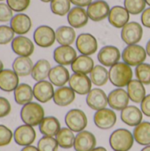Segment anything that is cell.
Here are the masks:
<instances>
[{"instance_id":"cell-40","label":"cell","mask_w":150,"mask_h":151,"mask_svg":"<svg viewBox=\"0 0 150 151\" xmlns=\"http://www.w3.org/2000/svg\"><path fill=\"white\" fill-rule=\"evenodd\" d=\"M135 77L144 85H150V64L142 63L135 67Z\"/></svg>"},{"instance_id":"cell-24","label":"cell","mask_w":150,"mask_h":151,"mask_svg":"<svg viewBox=\"0 0 150 151\" xmlns=\"http://www.w3.org/2000/svg\"><path fill=\"white\" fill-rule=\"evenodd\" d=\"M19 75L12 69H3L0 72V89L4 92H12L19 84Z\"/></svg>"},{"instance_id":"cell-50","label":"cell","mask_w":150,"mask_h":151,"mask_svg":"<svg viewBox=\"0 0 150 151\" xmlns=\"http://www.w3.org/2000/svg\"><path fill=\"white\" fill-rule=\"evenodd\" d=\"M146 51H147V54H148V56L150 58V40L148 41V42H147V45H146Z\"/></svg>"},{"instance_id":"cell-42","label":"cell","mask_w":150,"mask_h":151,"mask_svg":"<svg viewBox=\"0 0 150 151\" xmlns=\"http://www.w3.org/2000/svg\"><path fill=\"white\" fill-rule=\"evenodd\" d=\"M30 2L31 0H6L7 4L17 13L26 11L30 5Z\"/></svg>"},{"instance_id":"cell-43","label":"cell","mask_w":150,"mask_h":151,"mask_svg":"<svg viewBox=\"0 0 150 151\" xmlns=\"http://www.w3.org/2000/svg\"><path fill=\"white\" fill-rule=\"evenodd\" d=\"M13 139V133L4 125H0V147L9 145Z\"/></svg>"},{"instance_id":"cell-17","label":"cell","mask_w":150,"mask_h":151,"mask_svg":"<svg viewBox=\"0 0 150 151\" xmlns=\"http://www.w3.org/2000/svg\"><path fill=\"white\" fill-rule=\"evenodd\" d=\"M76 50L72 45H60L54 50L53 58L57 65H70L77 58Z\"/></svg>"},{"instance_id":"cell-22","label":"cell","mask_w":150,"mask_h":151,"mask_svg":"<svg viewBox=\"0 0 150 151\" xmlns=\"http://www.w3.org/2000/svg\"><path fill=\"white\" fill-rule=\"evenodd\" d=\"M120 119L122 122L129 127H135L143 120V113L140 108L134 105H128L121 111Z\"/></svg>"},{"instance_id":"cell-52","label":"cell","mask_w":150,"mask_h":151,"mask_svg":"<svg viewBox=\"0 0 150 151\" xmlns=\"http://www.w3.org/2000/svg\"><path fill=\"white\" fill-rule=\"evenodd\" d=\"M141 151H150V145H149V146H145Z\"/></svg>"},{"instance_id":"cell-26","label":"cell","mask_w":150,"mask_h":151,"mask_svg":"<svg viewBox=\"0 0 150 151\" xmlns=\"http://www.w3.org/2000/svg\"><path fill=\"white\" fill-rule=\"evenodd\" d=\"M71 75L68 69L65 65H57L51 68L49 73V81L55 87H63L69 82Z\"/></svg>"},{"instance_id":"cell-33","label":"cell","mask_w":150,"mask_h":151,"mask_svg":"<svg viewBox=\"0 0 150 151\" xmlns=\"http://www.w3.org/2000/svg\"><path fill=\"white\" fill-rule=\"evenodd\" d=\"M76 38V32L71 26H61L56 30V41L60 45H72Z\"/></svg>"},{"instance_id":"cell-27","label":"cell","mask_w":150,"mask_h":151,"mask_svg":"<svg viewBox=\"0 0 150 151\" xmlns=\"http://www.w3.org/2000/svg\"><path fill=\"white\" fill-rule=\"evenodd\" d=\"M95 67L94 59L90 56L87 55H80L72 63L71 68L73 73H80V74H89L93 68Z\"/></svg>"},{"instance_id":"cell-16","label":"cell","mask_w":150,"mask_h":151,"mask_svg":"<svg viewBox=\"0 0 150 151\" xmlns=\"http://www.w3.org/2000/svg\"><path fill=\"white\" fill-rule=\"evenodd\" d=\"M34 97L41 104H46L53 99L54 87L53 84L49 81H37L33 87Z\"/></svg>"},{"instance_id":"cell-23","label":"cell","mask_w":150,"mask_h":151,"mask_svg":"<svg viewBox=\"0 0 150 151\" xmlns=\"http://www.w3.org/2000/svg\"><path fill=\"white\" fill-rule=\"evenodd\" d=\"M88 15L86 9L80 6H74L71 8L67 14V21L69 25L73 28L84 27L88 22Z\"/></svg>"},{"instance_id":"cell-32","label":"cell","mask_w":150,"mask_h":151,"mask_svg":"<svg viewBox=\"0 0 150 151\" xmlns=\"http://www.w3.org/2000/svg\"><path fill=\"white\" fill-rule=\"evenodd\" d=\"M135 142L141 146L150 145V122L142 121L136 126L133 132Z\"/></svg>"},{"instance_id":"cell-28","label":"cell","mask_w":150,"mask_h":151,"mask_svg":"<svg viewBox=\"0 0 150 151\" xmlns=\"http://www.w3.org/2000/svg\"><path fill=\"white\" fill-rule=\"evenodd\" d=\"M61 129L59 120L53 116L45 117L39 125V131L43 136L56 137Z\"/></svg>"},{"instance_id":"cell-39","label":"cell","mask_w":150,"mask_h":151,"mask_svg":"<svg viewBox=\"0 0 150 151\" xmlns=\"http://www.w3.org/2000/svg\"><path fill=\"white\" fill-rule=\"evenodd\" d=\"M58 147L57 139L51 136H42L37 142L39 151H57Z\"/></svg>"},{"instance_id":"cell-36","label":"cell","mask_w":150,"mask_h":151,"mask_svg":"<svg viewBox=\"0 0 150 151\" xmlns=\"http://www.w3.org/2000/svg\"><path fill=\"white\" fill-rule=\"evenodd\" d=\"M56 139L60 148L65 150H69L73 148L75 135L74 132H72L70 128L63 127L56 135Z\"/></svg>"},{"instance_id":"cell-5","label":"cell","mask_w":150,"mask_h":151,"mask_svg":"<svg viewBox=\"0 0 150 151\" xmlns=\"http://www.w3.org/2000/svg\"><path fill=\"white\" fill-rule=\"evenodd\" d=\"M65 122L68 128L74 133H80L86 129L88 126V117L80 109L70 110L65 117Z\"/></svg>"},{"instance_id":"cell-4","label":"cell","mask_w":150,"mask_h":151,"mask_svg":"<svg viewBox=\"0 0 150 151\" xmlns=\"http://www.w3.org/2000/svg\"><path fill=\"white\" fill-rule=\"evenodd\" d=\"M146 49L140 44L127 45L122 51L121 58L123 62L126 63L130 66H137L145 62L147 58Z\"/></svg>"},{"instance_id":"cell-56","label":"cell","mask_w":150,"mask_h":151,"mask_svg":"<svg viewBox=\"0 0 150 151\" xmlns=\"http://www.w3.org/2000/svg\"><path fill=\"white\" fill-rule=\"evenodd\" d=\"M2 1H4V0H0V2H2Z\"/></svg>"},{"instance_id":"cell-9","label":"cell","mask_w":150,"mask_h":151,"mask_svg":"<svg viewBox=\"0 0 150 151\" xmlns=\"http://www.w3.org/2000/svg\"><path fill=\"white\" fill-rule=\"evenodd\" d=\"M94 123L99 129H111L117 123V114L112 109H101L95 111L94 115Z\"/></svg>"},{"instance_id":"cell-10","label":"cell","mask_w":150,"mask_h":151,"mask_svg":"<svg viewBox=\"0 0 150 151\" xmlns=\"http://www.w3.org/2000/svg\"><path fill=\"white\" fill-rule=\"evenodd\" d=\"M121 58V52L119 49L113 45L103 46L97 54L99 63L105 67H111L118 63Z\"/></svg>"},{"instance_id":"cell-45","label":"cell","mask_w":150,"mask_h":151,"mask_svg":"<svg viewBox=\"0 0 150 151\" xmlns=\"http://www.w3.org/2000/svg\"><path fill=\"white\" fill-rule=\"evenodd\" d=\"M11 106L8 99L0 96V119L8 116L11 113Z\"/></svg>"},{"instance_id":"cell-41","label":"cell","mask_w":150,"mask_h":151,"mask_svg":"<svg viewBox=\"0 0 150 151\" xmlns=\"http://www.w3.org/2000/svg\"><path fill=\"white\" fill-rule=\"evenodd\" d=\"M15 33L10 26L1 25L0 26V45H5L12 42L14 39Z\"/></svg>"},{"instance_id":"cell-11","label":"cell","mask_w":150,"mask_h":151,"mask_svg":"<svg viewBox=\"0 0 150 151\" xmlns=\"http://www.w3.org/2000/svg\"><path fill=\"white\" fill-rule=\"evenodd\" d=\"M36 138V133L34 127L24 124L18 127L13 133V140L15 143L21 147L32 145Z\"/></svg>"},{"instance_id":"cell-7","label":"cell","mask_w":150,"mask_h":151,"mask_svg":"<svg viewBox=\"0 0 150 151\" xmlns=\"http://www.w3.org/2000/svg\"><path fill=\"white\" fill-rule=\"evenodd\" d=\"M34 43L41 48L51 47L56 42V30L47 25H42L35 28L33 34Z\"/></svg>"},{"instance_id":"cell-55","label":"cell","mask_w":150,"mask_h":151,"mask_svg":"<svg viewBox=\"0 0 150 151\" xmlns=\"http://www.w3.org/2000/svg\"><path fill=\"white\" fill-rule=\"evenodd\" d=\"M146 3L149 6H150V0H146Z\"/></svg>"},{"instance_id":"cell-6","label":"cell","mask_w":150,"mask_h":151,"mask_svg":"<svg viewBox=\"0 0 150 151\" xmlns=\"http://www.w3.org/2000/svg\"><path fill=\"white\" fill-rule=\"evenodd\" d=\"M121 39L127 44H138L143 36V27L142 25L136 21H129L121 29Z\"/></svg>"},{"instance_id":"cell-38","label":"cell","mask_w":150,"mask_h":151,"mask_svg":"<svg viewBox=\"0 0 150 151\" xmlns=\"http://www.w3.org/2000/svg\"><path fill=\"white\" fill-rule=\"evenodd\" d=\"M146 0H124V6L130 14L138 15L146 9Z\"/></svg>"},{"instance_id":"cell-51","label":"cell","mask_w":150,"mask_h":151,"mask_svg":"<svg viewBox=\"0 0 150 151\" xmlns=\"http://www.w3.org/2000/svg\"><path fill=\"white\" fill-rule=\"evenodd\" d=\"M91 151H107V150L104 147H95L93 150Z\"/></svg>"},{"instance_id":"cell-19","label":"cell","mask_w":150,"mask_h":151,"mask_svg":"<svg viewBox=\"0 0 150 151\" xmlns=\"http://www.w3.org/2000/svg\"><path fill=\"white\" fill-rule=\"evenodd\" d=\"M86 103L90 109L96 111L107 107L108 96L103 89L99 88H92L90 92L87 95Z\"/></svg>"},{"instance_id":"cell-46","label":"cell","mask_w":150,"mask_h":151,"mask_svg":"<svg viewBox=\"0 0 150 151\" xmlns=\"http://www.w3.org/2000/svg\"><path fill=\"white\" fill-rule=\"evenodd\" d=\"M141 110L143 115L150 118V94L147 95L141 103Z\"/></svg>"},{"instance_id":"cell-20","label":"cell","mask_w":150,"mask_h":151,"mask_svg":"<svg viewBox=\"0 0 150 151\" xmlns=\"http://www.w3.org/2000/svg\"><path fill=\"white\" fill-rule=\"evenodd\" d=\"M129 19L130 13L125 8V6L115 5L111 8L108 20L112 27L116 28H122L129 22Z\"/></svg>"},{"instance_id":"cell-14","label":"cell","mask_w":150,"mask_h":151,"mask_svg":"<svg viewBox=\"0 0 150 151\" xmlns=\"http://www.w3.org/2000/svg\"><path fill=\"white\" fill-rule=\"evenodd\" d=\"M110 11L111 7L105 0L93 1L87 9L89 19L95 22H99L108 18Z\"/></svg>"},{"instance_id":"cell-21","label":"cell","mask_w":150,"mask_h":151,"mask_svg":"<svg viewBox=\"0 0 150 151\" xmlns=\"http://www.w3.org/2000/svg\"><path fill=\"white\" fill-rule=\"evenodd\" d=\"M10 27L18 35H24L31 30L32 20L27 14L18 12L11 18L10 21Z\"/></svg>"},{"instance_id":"cell-12","label":"cell","mask_w":150,"mask_h":151,"mask_svg":"<svg viewBox=\"0 0 150 151\" xmlns=\"http://www.w3.org/2000/svg\"><path fill=\"white\" fill-rule=\"evenodd\" d=\"M69 87L78 95L86 96L92 89V81L87 74L73 73L69 79Z\"/></svg>"},{"instance_id":"cell-53","label":"cell","mask_w":150,"mask_h":151,"mask_svg":"<svg viewBox=\"0 0 150 151\" xmlns=\"http://www.w3.org/2000/svg\"><path fill=\"white\" fill-rule=\"evenodd\" d=\"M4 69V64H3V62H2V60L0 59V72L2 71Z\"/></svg>"},{"instance_id":"cell-29","label":"cell","mask_w":150,"mask_h":151,"mask_svg":"<svg viewBox=\"0 0 150 151\" xmlns=\"http://www.w3.org/2000/svg\"><path fill=\"white\" fill-rule=\"evenodd\" d=\"M14 101L19 105H25L33 101L34 92L33 88L27 83H20L13 91Z\"/></svg>"},{"instance_id":"cell-30","label":"cell","mask_w":150,"mask_h":151,"mask_svg":"<svg viewBox=\"0 0 150 151\" xmlns=\"http://www.w3.org/2000/svg\"><path fill=\"white\" fill-rule=\"evenodd\" d=\"M34 63L29 57H20L18 56L12 62V70L19 76L26 77L31 75Z\"/></svg>"},{"instance_id":"cell-3","label":"cell","mask_w":150,"mask_h":151,"mask_svg":"<svg viewBox=\"0 0 150 151\" xmlns=\"http://www.w3.org/2000/svg\"><path fill=\"white\" fill-rule=\"evenodd\" d=\"M134 138L133 133L126 128H118L111 133L109 143L114 151H129L133 146Z\"/></svg>"},{"instance_id":"cell-34","label":"cell","mask_w":150,"mask_h":151,"mask_svg":"<svg viewBox=\"0 0 150 151\" xmlns=\"http://www.w3.org/2000/svg\"><path fill=\"white\" fill-rule=\"evenodd\" d=\"M51 65L49 60L47 59H39L33 67L31 76L33 80H34L36 82L44 81L49 77V73L51 70Z\"/></svg>"},{"instance_id":"cell-49","label":"cell","mask_w":150,"mask_h":151,"mask_svg":"<svg viewBox=\"0 0 150 151\" xmlns=\"http://www.w3.org/2000/svg\"><path fill=\"white\" fill-rule=\"evenodd\" d=\"M20 151H39V150L37 149V147H34L33 145H29V146L23 147V149Z\"/></svg>"},{"instance_id":"cell-2","label":"cell","mask_w":150,"mask_h":151,"mask_svg":"<svg viewBox=\"0 0 150 151\" xmlns=\"http://www.w3.org/2000/svg\"><path fill=\"white\" fill-rule=\"evenodd\" d=\"M44 118V109L38 103L30 102L23 105L20 110V119L22 122L31 127L39 126Z\"/></svg>"},{"instance_id":"cell-31","label":"cell","mask_w":150,"mask_h":151,"mask_svg":"<svg viewBox=\"0 0 150 151\" xmlns=\"http://www.w3.org/2000/svg\"><path fill=\"white\" fill-rule=\"evenodd\" d=\"M145 85L141 83L140 81L132 80L128 85L126 86L127 93L130 98V101L135 103V104H141L142 100L145 98L146 95V88L144 87Z\"/></svg>"},{"instance_id":"cell-1","label":"cell","mask_w":150,"mask_h":151,"mask_svg":"<svg viewBox=\"0 0 150 151\" xmlns=\"http://www.w3.org/2000/svg\"><path fill=\"white\" fill-rule=\"evenodd\" d=\"M133 72L132 66L125 62H118L110 67L109 81L117 88H125L133 80Z\"/></svg>"},{"instance_id":"cell-44","label":"cell","mask_w":150,"mask_h":151,"mask_svg":"<svg viewBox=\"0 0 150 151\" xmlns=\"http://www.w3.org/2000/svg\"><path fill=\"white\" fill-rule=\"evenodd\" d=\"M13 17V11L7 3L0 2V22H10Z\"/></svg>"},{"instance_id":"cell-37","label":"cell","mask_w":150,"mask_h":151,"mask_svg":"<svg viewBox=\"0 0 150 151\" xmlns=\"http://www.w3.org/2000/svg\"><path fill=\"white\" fill-rule=\"evenodd\" d=\"M71 0H52L50 2V10L52 13L57 16L67 15L71 10Z\"/></svg>"},{"instance_id":"cell-54","label":"cell","mask_w":150,"mask_h":151,"mask_svg":"<svg viewBox=\"0 0 150 151\" xmlns=\"http://www.w3.org/2000/svg\"><path fill=\"white\" fill-rule=\"evenodd\" d=\"M40 1H42V3H50L52 0H40Z\"/></svg>"},{"instance_id":"cell-25","label":"cell","mask_w":150,"mask_h":151,"mask_svg":"<svg viewBox=\"0 0 150 151\" xmlns=\"http://www.w3.org/2000/svg\"><path fill=\"white\" fill-rule=\"evenodd\" d=\"M75 92L66 86L57 88L53 96V102L59 107H66L72 104L75 100Z\"/></svg>"},{"instance_id":"cell-48","label":"cell","mask_w":150,"mask_h":151,"mask_svg":"<svg viewBox=\"0 0 150 151\" xmlns=\"http://www.w3.org/2000/svg\"><path fill=\"white\" fill-rule=\"evenodd\" d=\"M93 0H71V3L74 4L75 6H80V7H88Z\"/></svg>"},{"instance_id":"cell-47","label":"cell","mask_w":150,"mask_h":151,"mask_svg":"<svg viewBox=\"0 0 150 151\" xmlns=\"http://www.w3.org/2000/svg\"><path fill=\"white\" fill-rule=\"evenodd\" d=\"M141 20L142 26H144L145 27L150 28V6L149 8H146L142 12Z\"/></svg>"},{"instance_id":"cell-15","label":"cell","mask_w":150,"mask_h":151,"mask_svg":"<svg viewBox=\"0 0 150 151\" xmlns=\"http://www.w3.org/2000/svg\"><path fill=\"white\" fill-rule=\"evenodd\" d=\"M12 51L20 57H30L34 50V44L31 39L25 35H18L14 37L11 42Z\"/></svg>"},{"instance_id":"cell-13","label":"cell","mask_w":150,"mask_h":151,"mask_svg":"<svg viewBox=\"0 0 150 151\" xmlns=\"http://www.w3.org/2000/svg\"><path fill=\"white\" fill-rule=\"evenodd\" d=\"M130 98L126 90L123 88H117L108 95V105L114 111H122L129 105Z\"/></svg>"},{"instance_id":"cell-18","label":"cell","mask_w":150,"mask_h":151,"mask_svg":"<svg viewBox=\"0 0 150 151\" xmlns=\"http://www.w3.org/2000/svg\"><path fill=\"white\" fill-rule=\"evenodd\" d=\"M96 147V138L89 131L83 130L75 135L73 149L75 151H91Z\"/></svg>"},{"instance_id":"cell-35","label":"cell","mask_w":150,"mask_h":151,"mask_svg":"<svg viewBox=\"0 0 150 151\" xmlns=\"http://www.w3.org/2000/svg\"><path fill=\"white\" fill-rule=\"evenodd\" d=\"M89 78L93 85L96 87H103L109 81V71L102 65H95L89 73Z\"/></svg>"},{"instance_id":"cell-8","label":"cell","mask_w":150,"mask_h":151,"mask_svg":"<svg viewBox=\"0 0 150 151\" xmlns=\"http://www.w3.org/2000/svg\"><path fill=\"white\" fill-rule=\"evenodd\" d=\"M76 49L82 55L91 56L98 50V42L96 38L89 33L79 35L75 41Z\"/></svg>"}]
</instances>
